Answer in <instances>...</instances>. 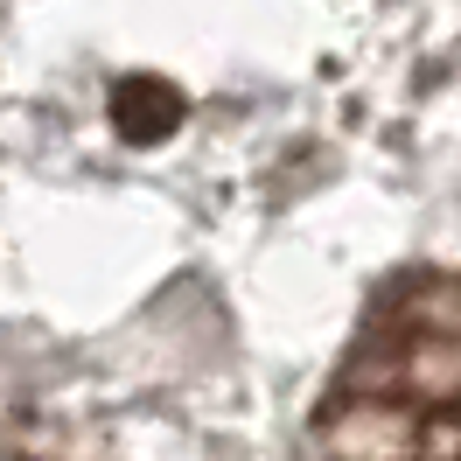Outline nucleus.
Masks as SVG:
<instances>
[{
  "label": "nucleus",
  "instance_id": "obj_1",
  "mask_svg": "<svg viewBox=\"0 0 461 461\" xmlns=\"http://www.w3.org/2000/svg\"><path fill=\"white\" fill-rule=\"evenodd\" d=\"M98 126L113 147H161L189 126V98L168 85V77H147V70H126L105 85L98 98Z\"/></svg>",
  "mask_w": 461,
  "mask_h": 461
}]
</instances>
